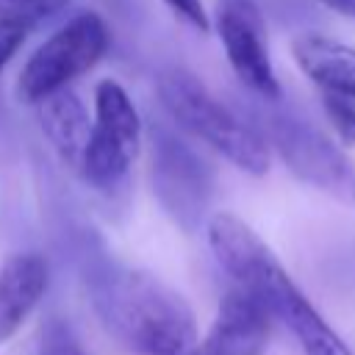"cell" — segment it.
I'll list each match as a JSON object with an SVG mask.
<instances>
[{
	"label": "cell",
	"instance_id": "obj_1",
	"mask_svg": "<svg viewBox=\"0 0 355 355\" xmlns=\"http://www.w3.org/2000/svg\"><path fill=\"white\" fill-rule=\"evenodd\" d=\"M205 236L216 263L233 277L236 286L258 297L269 316L297 338L305 355H352L344 338L294 286L275 252L244 219L230 211H219L208 219Z\"/></svg>",
	"mask_w": 355,
	"mask_h": 355
},
{
	"label": "cell",
	"instance_id": "obj_2",
	"mask_svg": "<svg viewBox=\"0 0 355 355\" xmlns=\"http://www.w3.org/2000/svg\"><path fill=\"white\" fill-rule=\"evenodd\" d=\"M94 305L108 330L139 355H194L200 336L194 311L164 280L122 269L100 280Z\"/></svg>",
	"mask_w": 355,
	"mask_h": 355
},
{
	"label": "cell",
	"instance_id": "obj_3",
	"mask_svg": "<svg viewBox=\"0 0 355 355\" xmlns=\"http://www.w3.org/2000/svg\"><path fill=\"white\" fill-rule=\"evenodd\" d=\"M155 92L166 114L183 130L205 141L236 169L255 178L269 172L272 155L266 136L244 122L239 114H233L197 75L180 67H169L158 72Z\"/></svg>",
	"mask_w": 355,
	"mask_h": 355
},
{
	"label": "cell",
	"instance_id": "obj_4",
	"mask_svg": "<svg viewBox=\"0 0 355 355\" xmlns=\"http://www.w3.org/2000/svg\"><path fill=\"white\" fill-rule=\"evenodd\" d=\"M111 33L100 14L80 11L50 33L25 61L17 92L25 103H39L47 94L72 86L75 78L94 69L108 53Z\"/></svg>",
	"mask_w": 355,
	"mask_h": 355
},
{
	"label": "cell",
	"instance_id": "obj_5",
	"mask_svg": "<svg viewBox=\"0 0 355 355\" xmlns=\"http://www.w3.org/2000/svg\"><path fill=\"white\" fill-rule=\"evenodd\" d=\"M139 150L141 119L130 94L111 78L100 80L94 86V116L80 175L97 189H111L128 175Z\"/></svg>",
	"mask_w": 355,
	"mask_h": 355
},
{
	"label": "cell",
	"instance_id": "obj_6",
	"mask_svg": "<svg viewBox=\"0 0 355 355\" xmlns=\"http://www.w3.org/2000/svg\"><path fill=\"white\" fill-rule=\"evenodd\" d=\"M266 141L277 150L283 164L305 183L333 194L336 200L355 202V169L344 153L324 139L305 119L277 114L269 119Z\"/></svg>",
	"mask_w": 355,
	"mask_h": 355
},
{
	"label": "cell",
	"instance_id": "obj_7",
	"mask_svg": "<svg viewBox=\"0 0 355 355\" xmlns=\"http://www.w3.org/2000/svg\"><path fill=\"white\" fill-rule=\"evenodd\" d=\"M216 33L236 78L261 100H280V83L266 44V22L258 3L219 0Z\"/></svg>",
	"mask_w": 355,
	"mask_h": 355
},
{
	"label": "cell",
	"instance_id": "obj_8",
	"mask_svg": "<svg viewBox=\"0 0 355 355\" xmlns=\"http://www.w3.org/2000/svg\"><path fill=\"white\" fill-rule=\"evenodd\" d=\"M272 333V316L241 286H233L219 300L208 333L200 338L194 355H263Z\"/></svg>",
	"mask_w": 355,
	"mask_h": 355
},
{
	"label": "cell",
	"instance_id": "obj_9",
	"mask_svg": "<svg viewBox=\"0 0 355 355\" xmlns=\"http://www.w3.org/2000/svg\"><path fill=\"white\" fill-rule=\"evenodd\" d=\"M50 283L47 261L36 252H19L0 263V344L11 341Z\"/></svg>",
	"mask_w": 355,
	"mask_h": 355
},
{
	"label": "cell",
	"instance_id": "obj_10",
	"mask_svg": "<svg viewBox=\"0 0 355 355\" xmlns=\"http://www.w3.org/2000/svg\"><path fill=\"white\" fill-rule=\"evenodd\" d=\"M36 108H39L42 133L50 141V147L55 150V155L61 158V164L80 172L83 153L89 144L92 119H89L83 100L78 97V92L72 86H64V89L47 94L44 100H39Z\"/></svg>",
	"mask_w": 355,
	"mask_h": 355
},
{
	"label": "cell",
	"instance_id": "obj_11",
	"mask_svg": "<svg viewBox=\"0 0 355 355\" xmlns=\"http://www.w3.org/2000/svg\"><path fill=\"white\" fill-rule=\"evenodd\" d=\"M291 55L322 94L355 100V47L322 33H302L291 42Z\"/></svg>",
	"mask_w": 355,
	"mask_h": 355
},
{
	"label": "cell",
	"instance_id": "obj_12",
	"mask_svg": "<svg viewBox=\"0 0 355 355\" xmlns=\"http://www.w3.org/2000/svg\"><path fill=\"white\" fill-rule=\"evenodd\" d=\"M67 0H0V17H17L31 25L58 14Z\"/></svg>",
	"mask_w": 355,
	"mask_h": 355
},
{
	"label": "cell",
	"instance_id": "obj_13",
	"mask_svg": "<svg viewBox=\"0 0 355 355\" xmlns=\"http://www.w3.org/2000/svg\"><path fill=\"white\" fill-rule=\"evenodd\" d=\"M322 105L333 128L347 144H355V100L338 94H322Z\"/></svg>",
	"mask_w": 355,
	"mask_h": 355
},
{
	"label": "cell",
	"instance_id": "obj_14",
	"mask_svg": "<svg viewBox=\"0 0 355 355\" xmlns=\"http://www.w3.org/2000/svg\"><path fill=\"white\" fill-rule=\"evenodd\" d=\"M31 22L17 19V17H0V75L8 67V61L17 55V50L25 44L31 33Z\"/></svg>",
	"mask_w": 355,
	"mask_h": 355
},
{
	"label": "cell",
	"instance_id": "obj_15",
	"mask_svg": "<svg viewBox=\"0 0 355 355\" xmlns=\"http://www.w3.org/2000/svg\"><path fill=\"white\" fill-rule=\"evenodd\" d=\"M164 6L189 28H194L197 33H208L211 31V17L202 6V0H164Z\"/></svg>",
	"mask_w": 355,
	"mask_h": 355
},
{
	"label": "cell",
	"instance_id": "obj_16",
	"mask_svg": "<svg viewBox=\"0 0 355 355\" xmlns=\"http://www.w3.org/2000/svg\"><path fill=\"white\" fill-rule=\"evenodd\" d=\"M42 355H86L64 330H50L42 338Z\"/></svg>",
	"mask_w": 355,
	"mask_h": 355
},
{
	"label": "cell",
	"instance_id": "obj_17",
	"mask_svg": "<svg viewBox=\"0 0 355 355\" xmlns=\"http://www.w3.org/2000/svg\"><path fill=\"white\" fill-rule=\"evenodd\" d=\"M322 6H327L330 11L336 14H344V17H355V0H316Z\"/></svg>",
	"mask_w": 355,
	"mask_h": 355
}]
</instances>
